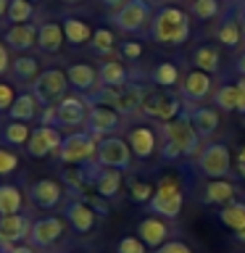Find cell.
<instances>
[{
	"instance_id": "obj_1",
	"label": "cell",
	"mask_w": 245,
	"mask_h": 253,
	"mask_svg": "<svg viewBox=\"0 0 245 253\" xmlns=\"http://www.w3.org/2000/svg\"><path fill=\"white\" fill-rule=\"evenodd\" d=\"M161 134V158L163 161H177V158H193L201 153V134L195 132L190 122V111L185 108L177 119L163 122L158 126Z\"/></svg>"
},
{
	"instance_id": "obj_2",
	"label": "cell",
	"mask_w": 245,
	"mask_h": 253,
	"mask_svg": "<svg viewBox=\"0 0 245 253\" xmlns=\"http://www.w3.org/2000/svg\"><path fill=\"white\" fill-rule=\"evenodd\" d=\"M148 37L158 45H185L190 40V16L177 5L156 8L153 21H150Z\"/></svg>"
},
{
	"instance_id": "obj_3",
	"label": "cell",
	"mask_w": 245,
	"mask_h": 253,
	"mask_svg": "<svg viewBox=\"0 0 245 253\" xmlns=\"http://www.w3.org/2000/svg\"><path fill=\"white\" fill-rule=\"evenodd\" d=\"M153 13L156 11L148 0H126L124 5L108 13V21H114V27L124 35H148Z\"/></svg>"
},
{
	"instance_id": "obj_4",
	"label": "cell",
	"mask_w": 245,
	"mask_h": 253,
	"mask_svg": "<svg viewBox=\"0 0 245 253\" xmlns=\"http://www.w3.org/2000/svg\"><path fill=\"white\" fill-rule=\"evenodd\" d=\"M185 206V190L174 177H163L156 185V193L148 203L150 216H161V219H177Z\"/></svg>"
},
{
	"instance_id": "obj_5",
	"label": "cell",
	"mask_w": 245,
	"mask_h": 253,
	"mask_svg": "<svg viewBox=\"0 0 245 253\" xmlns=\"http://www.w3.org/2000/svg\"><path fill=\"white\" fill-rule=\"evenodd\" d=\"M195 169L208 179H227L232 174V153L224 142H208L195 156Z\"/></svg>"
},
{
	"instance_id": "obj_6",
	"label": "cell",
	"mask_w": 245,
	"mask_h": 253,
	"mask_svg": "<svg viewBox=\"0 0 245 253\" xmlns=\"http://www.w3.org/2000/svg\"><path fill=\"white\" fill-rule=\"evenodd\" d=\"M95 156H98V140H95L87 129L69 132L66 137H63L61 150H58V161L71 164V166H84V164L95 161Z\"/></svg>"
},
{
	"instance_id": "obj_7",
	"label": "cell",
	"mask_w": 245,
	"mask_h": 253,
	"mask_svg": "<svg viewBox=\"0 0 245 253\" xmlns=\"http://www.w3.org/2000/svg\"><path fill=\"white\" fill-rule=\"evenodd\" d=\"M69 87H71L69 74L53 66V69H45L42 74L32 82V92H35V98L42 103V106H55V103H61L69 95Z\"/></svg>"
},
{
	"instance_id": "obj_8",
	"label": "cell",
	"mask_w": 245,
	"mask_h": 253,
	"mask_svg": "<svg viewBox=\"0 0 245 253\" xmlns=\"http://www.w3.org/2000/svg\"><path fill=\"white\" fill-rule=\"evenodd\" d=\"M182 111H185V103L182 98L177 95H171L169 90H163V87H158V90H148L145 100H142V114L156 119V122H171V119H177Z\"/></svg>"
},
{
	"instance_id": "obj_9",
	"label": "cell",
	"mask_w": 245,
	"mask_h": 253,
	"mask_svg": "<svg viewBox=\"0 0 245 253\" xmlns=\"http://www.w3.org/2000/svg\"><path fill=\"white\" fill-rule=\"evenodd\" d=\"M132 148L129 142L122 140V137H106L98 142V156L95 161L106 169H119V171H126L132 166Z\"/></svg>"
},
{
	"instance_id": "obj_10",
	"label": "cell",
	"mask_w": 245,
	"mask_h": 253,
	"mask_svg": "<svg viewBox=\"0 0 245 253\" xmlns=\"http://www.w3.org/2000/svg\"><path fill=\"white\" fill-rule=\"evenodd\" d=\"M58 106V129H74V126H84L87 124V116H90V100L79 92H71L66 95Z\"/></svg>"
},
{
	"instance_id": "obj_11",
	"label": "cell",
	"mask_w": 245,
	"mask_h": 253,
	"mask_svg": "<svg viewBox=\"0 0 245 253\" xmlns=\"http://www.w3.org/2000/svg\"><path fill=\"white\" fill-rule=\"evenodd\" d=\"M122 126V114H116L114 108L108 106H98V103H90V116H87L84 129L92 134L95 140H106L114 137V132Z\"/></svg>"
},
{
	"instance_id": "obj_12",
	"label": "cell",
	"mask_w": 245,
	"mask_h": 253,
	"mask_svg": "<svg viewBox=\"0 0 245 253\" xmlns=\"http://www.w3.org/2000/svg\"><path fill=\"white\" fill-rule=\"evenodd\" d=\"M211 74H205V71L201 69H193V71H187L185 79H182V84H179V98L182 103H185V108H195L198 103H203L205 98H208V92H211Z\"/></svg>"
},
{
	"instance_id": "obj_13",
	"label": "cell",
	"mask_w": 245,
	"mask_h": 253,
	"mask_svg": "<svg viewBox=\"0 0 245 253\" xmlns=\"http://www.w3.org/2000/svg\"><path fill=\"white\" fill-rule=\"evenodd\" d=\"M63 145V137L58 132V126H35L32 129V137L27 142V153L32 158H45V156H58V150Z\"/></svg>"
},
{
	"instance_id": "obj_14",
	"label": "cell",
	"mask_w": 245,
	"mask_h": 253,
	"mask_svg": "<svg viewBox=\"0 0 245 253\" xmlns=\"http://www.w3.org/2000/svg\"><path fill=\"white\" fill-rule=\"evenodd\" d=\"M63 229H66V224L58 216L37 219L32 224V232H29V245L32 248H50V245H55L63 237Z\"/></svg>"
},
{
	"instance_id": "obj_15",
	"label": "cell",
	"mask_w": 245,
	"mask_h": 253,
	"mask_svg": "<svg viewBox=\"0 0 245 253\" xmlns=\"http://www.w3.org/2000/svg\"><path fill=\"white\" fill-rule=\"evenodd\" d=\"M63 219L69 221L77 235H87V232H92L95 221H98V213L92 211L90 203L79 201V198H69V203L63 206Z\"/></svg>"
},
{
	"instance_id": "obj_16",
	"label": "cell",
	"mask_w": 245,
	"mask_h": 253,
	"mask_svg": "<svg viewBox=\"0 0 245 253\" xmlns=\"http://www.w3.org/2000/svg\"><path fill=\"white\" fill-rule=\"evenodd\" d=\"M69 74V84L71 90L84 95V98H90V95H95L100 90V77H98V69H92L90 63H71V66L66 69Z\"/></svg>"
},
{
	"instance_id": "obj_17",
	"label": "cell",
	"mask_w": 245,
	"mask_h": 253,
	"mask_svg": "<svg viewBox=\"0 0 245 253\" xmlns=\"http://www.w3.org/2000/svg\"><path fill=\"white\" fill-rule=\"evenodd\" d=\"M35 221L29 219V213H11V216H0V240L11 243V245H21L29 243V232Z\"/></svg>"
},
{
	"instance_id": "obj_18",
	"label": "cell",
	"mask_w": 245,
	"mask_h": 253,
	"mask_svg": "<svg viewBox=\"0 0 245 253\" xmlns=\"http://www.w3.org/2000/svg\"><path fill=\"white\" fill-rule=\"evenodd\" d=\"M63 193H66V187H63L58 179L45 177V179H37L35 185L29 187V201L35 206H40V209L50 211V209H55V206H61Z\"/></svg>"
},
{
	"instance_id": "obj_19",
	"label": "cell",
	"mask_w": 245,
	"mask_h": 253,
	"mask_svg": "<svg viewBox=\"0 0 245 253\" xmlns=\"http://www.w3.org/2000/svg\"><path fill=\"white\" fill-rule=\"evenodd\" d=\"M37 35H40V24L29 21V24H11V27L5 29V37L3 42L11 47L16 53H27L32 47H37Z\"/></svg>"
},
{
	"instance_id": "obj_20",
	"label": "cell",
	"mask_w": 245,
	"mask_h": 253,
	"mask_svg": "<svg viewBox=\"0 0 245 253\" xmlns=\"http://www.w3.org/2000/svg\"><path fill=\"white\" fill-rule=\"evenodd\" d=\"M237 201V187L232 185L229 179H208L203 185V193H201V203L205 206H227Z\"/></svg>"
},
{
	"instance_id": "obj_21",
	"label": "cell",
	"mask_w": 245,
	"mask_h": 253,
	"mask_svg": "<svg viewBox=\"0 0 245 253\" xmlns=\"http://www.w3.org/2000/svg\"><path fill=\"white\" fill-rule=\"evenodd\" d=\"M169 224H166V221L161 219V216H145L137 224V237L145 245H150V248H161V245L169 240Z\"/></svg>"
},
{
	"instance_id": "obj_22",
	"label": "cell",
	"mask_w": 245,
	"mask_h": 253,
	"mask_svg": "<svg viewBox=\"0 0 245 253\" xmlns=\"http://www.w3.org/2000/svg\"><path fill=\"white\" fill-rule=\"evenodd\" d=\"M66 35H63V24L58 21H42L40 24V35H37V50H42L47 55L61 53Z\"/></svg>"
},
{
	"instance_id": "obj_23",
	"label": "cell",
	"mask_w": 245,
	"mask_h": 253,
	"mask_svg": "<svg viewBox=\"0 0 245 253\" xmlns=\"http://www.w3.org/2000/svg\"><path fill=\"white\" fill-rule=\"evenodd\" d=\"M40 114H42V103H40L35 98V92H21L19 98H16V103L11 106V111H8V119H13V122H35V119H40Z\"/></svg>"
},
{
	"instance_id": "obj_24",
	"label": "cell",
	"mask_w": 245,
	"mask_h": 253,
	"mask_svg": "<svg viewBox=\"0 0 245 253\" xmlns=\"http://www.w3.org/2000/svg\"><path fill=\"white\" fill-rule=\"evenodd\" d=\"M126 142H129L132 153L137 158H150L156 153V132L150 126H134L126 132Z\"/></svg>"
},
{
	"instance_id": "obj_25",
	"label": "cell",
	"mask_w": 245,
	"mask_h": 253,
	"mask_svg": "<svg viewBox=\"0 0 245 253\" xmlns=\"http://www.w3.org/2000/svg\"><path fill=\"white\" fill-rule=\"evenodd\" d=\"M187 111H190V122H193L195 132L201 134V140H208L211 134L219 129V114H216V108L195 106V108H187Z\"/></svg>"
},
{
	"instance_id": "obj_26",
	"label": "cell",
	"mask_w": 245,
	"mask_h": 253,
	"mask_svg": "<svg viewBox=\"0 0 245 253\" xmlns=\"http://www.w3.org/2000/svg\"><path fill=\"white\" fill-rule=\"evenodd\" d=\"M216 40H219V42L224 45V47H229V50H235V47L240 45L243 29H240V21H237L235 8L221 16V21H219V27H216Z\"/></svg>"
},
{
	"instance_id": "obj_27",
	"label": "cell",
	"mask_w": 245,
	"mask_h": 253,
	"mask_svg": "<svg viewBox=\"0 0 245 253\" xmlns=\"http://www.w3.org/2000/svg\"><path fill=\"white\" fill-rule=\"evenodd\" d=\"M98 77L103 87H126L132 79V71L119 61H103L98 69Z\"/></svg>"
},
{
	"instance_id": "obj_28",
	"label": "cell",
	"mask_w": 245,
	"mask_h": 253,
	"mask_svg": "<svg viewBox=\"0 0 245 253\" xmlns=\"http://www.w3.org/2000/svg\"><path fill=\"white\" fill-rule=\"evenodd\" d=\"M190 61H193V69H201V71H205V74H216L219 63H221V55H219V47L213 42H205L201 47H195L193 55H190Z\"/></svg>"
},
{
	"instance_id": "obj_29",
	"label": "cell",
	"mask_w": 245,
	"mask_h": 253,
	"mask_svg": "<svg viewBox=\"0 0 245 253\" xmlns=\"http://www.w3.org/2000/svg\"><path fill=\"white\" fill-rule=\"evenodd\" d=\"M21 209H24V195H21L19 185L3 182V185H0V216L21 213Z\"/></svg>"
},
{
	"instance_id": "obj_30",
	"label": "cell",
	"mask_w": 245,
	"mask_h": 253,
	"mask_svg": "<svg viewBox=\"0 0 245 253\" xmlns=\"http://www.w3.org/2000/svg\"><path fill=\"white\" fill-rule=\"evenodd\" d=\"M40 74H42V71H40V61L32 58V55H19V58H13V63H11V77L16 82L32 84Z\"/></svg>"
},
{
	"instance_id": "obj_31",
	"label": "cell",
	"mask_w": 245,
	"mask_h": 253,
	"mask_svg": "<svg viewBox=\"0 0 245 253\" xmlns=\"http://www.w3.org/2000/svg\"><path fill=\"white\" fill-rule=\"evenodd\" d=\"M63 24V35H66V42L69 45H84V42H90L92 40V29H90V24H84L82 19H74V16H66V19L61 21Z\"/></svg>"
},
{
	"instance_id": "obj_32",
	"label": "cell",
	"mask_w": 245,
	"mask_h": 253,
	"mask_svg": "<svg viewBox=\"0 0 245 253\" xmlns=\"http://www.w3.org/2000/svg\"><path fill=\"white\" fill-rule=\"evenodd\" d=\"M29 137H32V129H29L27 122H13V119H8V124L0 129V140L8 142V145H13V148L27 145Z\"/></svg>"
},
{
	"instance_id": "obj_33",
	"label": "cell",
	"mask_w": 245,
	"mask_h": 253,
	"mask_svg": "<svg viewBox=\"0 0 245 253\" xmlns=\"http://www.w3.org/2000/svg\"><path fill=\"white\" fill-rule=\"evenodd\" d=\"M219 219H221V224L229 227L232 232H237L240 227H245V201L237 198V201L221 206V209H219Z\"/></svg>"
},
{
	"instance_id": "obj_34",
	"label": "cell",
	"mask_w": 245,
	"mask_h": 253,
	"mask_svg": "<svg viewBox=\"0 0 245 253\" xmlns=\"http://www.w3.org/2000/svg\"><path fill=\"white\" fill-rule=\"evenodd\" d=\"M153 84L156 87H163V90H171L174 84L179 82V66L177 63H171V61H163V63H158V66L153 69Z\"/></svg>"
},
{
	"instance_id": "obj_35",
	"label": "cell",
	"mask_w": 245,
	"mask_h": 253,
	"mask_svg": "<svg viewBox=\"0 0 245 253\" xmlns=\"http://www.w3.org/2000/svg\"><path fill=\"white\" fill-rule=\"evenodd\" d=\"M219 11H221V0H193L190 3V16H195L198 21L216 19Z\"/></svg>"
},
{
	"instance_id": "obj_36",
	"label": "cell",
	"mask_w": 245,
	"mask_h": 253,
	"mask_svg": "<svg viewBox=\"0 0 245 253\" xmlns=\"http://www.w3.org/2000/svg\"><path fill=\"white\" fill-rule=\"evenodd\" d=\"M92 53H98V55H108V53H114V47H116V40H114V32H111L108 27H98L92 32Z\"/></svg>"
},
{
	"instance_id": "obj_37",
	"label": "cell",
	"mask_w": 245,
	"mask_h": 253,
	"mask_svg": "<svg viewBox=\"0 0 245 253\" xmlns=\"http://www.w3.org/2000/svg\"><path fill=\"white\" fill-rule=\"evenodd\" d=\"M32 16H35V5H32V0H11L5 19L11 24H29Z\"/></svg>"
},
{
	"instance_id": "obj_38",
	"label": "cell",
	"mask_w": 245,
	"mask_h": 253,
	"mask_svg": "<svg viewBox=\"0 0 245 253\" xmlns=\"http://www.w3.org/2000/svg\"><path fill=\"white\" fill-rule=\"evenodd\" d=\"M213 103L221 108V111H237V84H221L216 87L213 92Z\"/></svg>"
},
{
	"instance_id": "obj_39",
	"label": "cell",
	"mask_w": 245,
	"mask_h": 253,
	"mask_svg": "<svg viewBox=\"0 0 245 253\" xmlns=\"http://www.w3.org/2000/svg\"><path fill=\"white\" fill-rule=\"evenodd\" d=\"M156 193V185H150V182H140V179H132L129 182V195L134 203H150V198Z\"/></svg>"
},
{
	"instance_id": "obj_40",
	"label": "cell",
	"mask_w": 245,
	"mask_h": 253,
	"mask_svg": "<svg viewBox=\"0 0 245 253\" xmlns=\"http://www.w3.org/2000/svg\"><path fill=\"white\" fill-rule=\"evenodd\" d=\"M145 248L148 245L142 243L137 235H126V237H122V240L116 243V253H148Z\"/></svg>"
},
{
	"instance_id": "obj_41",
	"label": "cell",
	"mask_w": 245,
	"mask_h": 253,
	"mask_svg": "<svg viewBox=\"0 0 245 253\" xmlns=\"http://www.w3.org/2000/svg\"><path fill=\"white\" fill-rule=\"evenodd\" d=\"M16 169H19V156H16L13 150L0 145V177H8V174H13Z\"/></svg>"
},
{
	"instance_id": "obj_42",
	"label": "cell",
	"mask_w": 245,
	"mask_h": 253,
	"mask_svg": "<svg viewBox=\"0 0 245 253\" xmlns=\"http://www.w3.org/2000/svg\"><path fill=\"white\" fill-rule=\"evenodd\" d=\"M16 90H13V84H5V82H0V114L3 111H11V106L16 103Z\"/></svg>"
},
{
	"instance_id": "obj_43",
	"label": "cell",
	"mask_w": 245,
	"mask_h": 253,
	"mask_svg": "<svg viewBox=\"0 0 245 253\" xmlns=\"http://www.w3.org/2000/svg\"><path fill=\"white\" fill-rule=\"evenodd\" d=\"M156 253H193V251H190L187 243H182V240L174 237V240H166L161 248H156Z\"/></svg>"
},
{
	"instance_id": "obj_44",
	"label": "cell",
	"mask_w": 245,
	"mask_h": 253,
	"mask_svg": "<svg viewBox=\"0 0 245 253\" xmlns=\"http://www.w3.org/2000/svg\"><path fill=\"white\" fill-rule=\"evenodd\" d=\"M122 55H124V58H129V61H137L142 55V45L140 42H124L122 45Z\"/></svg>"
},
{
	"instance_id": "obj_45",
	"label": "cell",
	"mask_w": 245,
	"mask_h": 253,
	"mask_svg": "<svg viewBox=\"0 0 245 253\" xmlns=\"http://www.w3.org/2000/svg\"><path fill=\"white\" fill-rule=\"evenodd\" d=\"M235 84H237V111L245 116V77H237Z\"/></svg>"
},
{
	"instance_id": "obj_46",
	"label": "cell",
	"mask_w": 245,
	"mask_h": 253,
	"mask_svg": "<svg viewBox=\"0 0 245 253\" xmlns=\"http://www.w3.org/2000/svg\"><path fill=\"white\" fill-rule=\"evenodd\" d=\"M11 58H8V45L5 42H0V74H5L8 69H11Z\"/></svg>"
},
{
	"instance_id": "obj_47",
	"label": "cell",
	"mask_w": 245,
	"mask_h": 253,
	"mask_svg": "<svg viewBox=\"0 0 245 253\" xmlns=\"http://www.w3.org/2000/svg\"><path fill=\"white\" fill-rule=\"evenodd\" d=\"M235 13H237V21H240V29H243V40H245V0L235 3Z\"/></svg>"
},
{
	"instance_id": "obj_48",
	"label": "cell",
	"mask_w": 245,
	"mask_h": 253,
	"mask_svg": "<svg viewBox=\"0 0 245 253\" xmlns=\"http://www.w3.org/2000/svg\"><path fill=\"white\" fill-rule=\"evenodd\" d=\"M235 71H237L240 77H245V50L235 58Z\"/></svg>"
},
{
	"instance_id": "obj_49",
	"label": "cell",
	"mask_w": 245,
	"mask_h": 253,
	"mask_svg": "<svg viewBox=\"0 0 245 253\" xmlns=\"http://www.w3.org/2000/svg\"><path fill=\"white\" fill-rule=\"evenodd\" d=\"M124 3H126V0H100V5H106L108 11H116V8L124 5Z\"/></svg>"
},
{
	"instance_id": "obj_50",
	"label": "cell",
	"mask_w": 245,
	"mask_h": 253,
	"mask_svg": "<svg viewBox=\"0 0 245 253\" xmlns=\"http://www.w3.org/2000/svg\"><path fill=\"white\" fill-rule=\"evenodd\" d=\"M13 253H35V248H32L29 243H21V245H16Z\"/></svg>"
},
{
	"instance_id": "obj_51",
	"label": "cell",
	"mask_w": 245,
	"mask_h": 253,
	"mask_svg": "<svg viewBox=\"0 0 245 253\" xmlns=\"http://www.w3.org/2000/svg\"><path fill=\"white\" fill-rule=\"evenodd\" d=\"M8 5H11V0H0V19L8 16Z\"/></svg>"
},
{
	"instance_id": "obj_52",
	"label": "cell",
	"mask_w": 245,
	"mask_h": 253,
	"mask_svg": "<svg viewBox=\"0 0 245 253\" xmlns=\"http://www.w3.org/2000/svg\"><path fill=\"white\" fill-rule=\"evenodd\" d=\"M232 237H235L237 243H243V245H245V227H240L237 232H232Z\"/></svg>"
},
{
	"instance_id": "obj_53",
	"label": "cell",
	"mask_w": 245,
	"mask_h": 253,
	"mask_svg": "<svg viewBox=\"0 0 245 253\" xmlns=\"http://www.w3.org/2000/svg\"><path fill=\"white\" fill-rule=\"evenodd\" d=\"M61 3H66V5H77V3H82V0H61Z\"/></svg>"
},
{
	"instance_id": "obj_54",
	"label": "cell",
	"mask_w": 245,
	"mask_h": 253,
	"mask_svg": "<svg viewBox=\"0 0 245 253\" xmlns=\"http://www.w3.org/2000/svg\"><path fill=\"white\" fill-rule=\"evenodd\" d=\"M187 3H193V0H187Z\"/></svg>"
},
{
	"instance_id": "obj_55",
	"label": "cell",
	"mask_w": 245,
	"mask_h": 253,
	"mask_svg": "<svg viewBox=\"0 0 245 253\" xmlns=\"http://www.w3.org/2000/svg\"><path fill=\"white\" fill-rule=\"evenodd\" d=\"M32 3H35V0H32Z\"/></svg>"
}]
</instances>
